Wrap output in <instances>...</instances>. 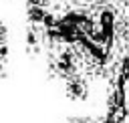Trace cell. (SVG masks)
I'll use <instances>...</instances> for the list:
<instances>
[{
	"label": "cell",
	"mask_w": 129,
	"mask_h": 123,
	"mask_svg": "<svg viewBox=\"0 0 129 123\" xmlns=\"http://www.w3.org/2000/svg\"><path fill=\"white\" fill-rule=\"evenodd\" d=\"M38 2H44V0H26V4H38Z\"/></svg>",
	"instance_id": "8"
},
{
	"label": "cell",
	"mask_w": 129,
	"mask_h": 123,
	"mask_svg": "<svg viewBox=\"0 0 129 123\" xmlns=\"http://www.w3.org/2000/svg\"><path fill=\"white\" fill-rule=\"evenodd\" d=\"M64 91H67V97L73 99V101H85L87 95H89V83L85 77H81L79 73L77 75H71L64 79Z\"/></svg>",
	"instance_id": "3"
},
{
	"label": "cell",
	"mask_w": 129,
	"mask_h": 123,
	"mask_svg": "<svg viewBox=\"0 0 129 123\" xmlns=\"http://www.w3.org/2000/svg\"><path fill=\"white\" fill-rule=\"evenodd\" d=\"M127 32V16L125 6L121 2L99 0L91 4V30L89 34L103 42L111 52L123 42Z\"/></svg>",
	"instance_id": "1"
},
{
	"label": "cell",
	"mask_w": 129,
	"mask_h": 123,
	"mask_svg": "<svg viewBox=\"0 0 129 123\" xmlns=\"http://www.w3.org/2000/svg\"><path fill=\"white\" fill-rule=\"evenodd\" d=\"M117 73L123 75L125 79H129V42L123 46V52H121V60H119Z\"/></svg>",
	"instance_id": "5"
},
{
	"label": "cell",
	"mask_w": 129,
	"mask_h": 123,
	"mask_svg": "<svg viewBox=\"0 0 129 123\" xmlns=\"http://www.w3.org/2000/svg\"><path fill=\"white\" fill-rule=\"evenodd\" d=\"M24 46H26V52H28L30 56H36V54L40 52V48L46 46V42H44V32H42L40 28L28 24L26 34H24Z\"/></svg>",
	"instance_id": "4"
},
{
	"label": "cell",
	"mask_w": 129,
	"mask_h": 123,
	"mask_svg": "<svg viewBox=\"0 0 129 123\" xmlns=\"http://www.w3.org/2000/svg\"><path fill=\"white\" fill-rule=\"evenodd\" d=\"M6 60H8V38H0V77H4Z\"/></svg>",
	"instance_id": "6"
},
{
	"label": "cell",
	"mask_w": 129,
	"mask_h": 123,
	"mask_svg": "<svg viewBox=\"0 0 129 123\" xmlns=\"http://www.w3.org/2000/svg\"><path fill=\"white\" fill-rule=\"evenodd\" d=\"M0 38H8V28H6L4 20H0Z\"/></svg>",
	"instance_id": "7"
},
{
	"label": "cell",
	"mask_w": 129,
	"mask_h": 123,
	"mask_svg": "<svg viewBox=\"0 0 129 123\" xmlns=\"http://www.w3.org/2000/svg\"><path fill=\"white\" fill-rule=\"evenodd\" d=\"M81 65H83L81 50L75 48V44H58V46L50 48L48 69H50L52 75L67 79L71 75H77Z\"/></svg>",
	"instance_id": "2"
}]
</instances>
